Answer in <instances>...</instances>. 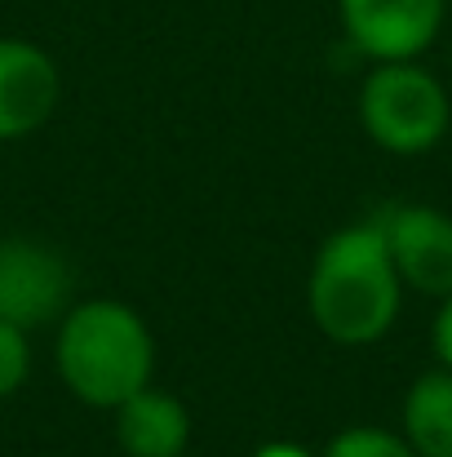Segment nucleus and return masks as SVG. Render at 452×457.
Returning <instances> with one entry per match:
<instances>
[{"mask_svg":"<svg viewBox=\"0 0 452 457\" xmlns=\"http://www.w3.org/2000/svg\"><path fill=\"white\" fill-rule=\"evenodd\" d=\"M53 369L58 382L89 409L111 413L129 395L151 386L155 337L143 311L120 298H76L53 324Z\"/></svg>","mask_w":452,"mask_h":457,"instance_id":"f03ea898","label":"nucleus"},{"mask_svg":"<svg viewBox=\"0 0 452 457\" xmlns=\"http://www.w3.org/2000/svg\"><path fill=\"white\" fill-rule=\"evenodd\" d=\"M404 280L390 262L377 218L337 227L310 258L306 311L310 324L333 346H373L382 342L404 306Z\"/></svg>","mask_w":452,"mask_h":457,"instance_id":"f257e3e1","label":"nucleus"},{"mask_svg":"<svg viewBox=\"0 0 452 457\" xmlns=\"http://www.w3.org/2000/svg\"><path fill=\"white\" fill-rule=\"evenodd\" d=\"M62 98V71L49 49L0 36V143H22L49 125Z\"/></svg>","mask_w":452,"mask_h":457,"instance_id":"0eeeda50","label":"nucleus"},{"mask_svg":"<svg viewBox=\"0 0 452 457\" xmlns=\"http://www.w3.org/2000/svg\"><path fill=\"white\" fill-rule=\"evenodd\" d=\"M76 303V267L45 240H0V320L18 328H49Z\"/></svg>","mask_w":452,"mask_h":457,"instance_id":"20e7f679","label":"nucleus"},{"mask_svg":"<svg viewBox=\"0 0 452 457\" xmlns=\"http://www.w3.org/2000/svg\"><path fill=\"white\" fill-rule=\"evenodd\" d=\"M319 457H417L413 445L399 436V431H386V427H346L337 431Z\"/></svg>","mask_w":452,"mask_h":457,"instance_id":"9d476101","label":"nucleus"},{"mask_svg":"<svg viewBox=\"0 0 452 457\" xmlns=\"http://www.w3.org/2000/svg\"><path fill=\"white\" fill-rule=\"evenodd\" d=\"M116 422V445L125 457H182L191 445V413L177 395L143 386L125 404L111 409Z\"/></svg>","mask_w":452,"mask_h":457,"instance_id":"6e6552de","label":"nucleus"},{"mask_svg":"<svg viewBox=\"0 0 452 457\" xmlns=\"http://www.w3.org/2000/svg\"><path fill=\"white\" fill-rule=\"evenodd\" d=\"M31 378V333L0 320V400L18 395Z\"/></svg>","mask_w":452,"mask_h":457,"instance_id":"9b49d317","label":"nucleus"},{"mask_svg":"<svg viewBox=\"0 0 452 457\" xmlns=\"http://www.w3.org/2000/svg\"><path fill=\"white\" fill-rule=\"evenodd\" d=\"M431 346H435V360L452 369V294L440 298V311H435V324H431Z\"/></svg>","mask_w":452,"mask_h":457,"instance_id":"f8f14e48","label":"nucleus"},{"mask_svg":"<svg viewBox=\"0 0 452 457\" xmlns=\"http://www.w3.org/2000/svg\"><path fill=\"white\" fill-rule=\"evenodd\" d=\"M249 457H319V453L298 445V440H267V445H258Z\"/></svg>","mask_w":452,"mask_h":457,"instance_id":"ddd939ff","label":"nucleus"},{"mask_svg":"<svg viewBox=\"0 0 452 457\" xmlns=\"http://www.w3.org/2000/svg\"><path fill=\"white\" fill-rule=\"evenodd\" d=\"M359 125L373 147L390 155H426L448 138L452 98L444 80L413 62H373L359 85Z\"/></svg>","mask_w":452,"mask_h":457,"instance_id":"7ed1b4c3","label":"nucleus"},{"mask_svg":"<svg viewBox=\"0 0 452 457\" xmlns=\"http://www.w3.org/2000/svg\"><path fill=\"white\" fill-rule=\"evenodd\" d=\"M337 22L368 62H413L440 40L448 0H337Z\"/></svg>","mask_w":452,"mask_h":457,"instance_id":"39448f33","label":"nucleus"},{"mask_svg":"<svg viewBox=\"0 0 452 457\" xmlns=\"http://www.w3.org/2000/svg\"><path fill=\"white\" fill-rule=\"evenodd\" d=\"M390 262L408 294L448 298L452 294V213L435 204H395L377 218Z\"/></svg>","mask_w":452,"mask_h":457,"instance_id":"423d86ee","label":"nucleus"},{"mask_svg":"<svg viewBox=\"0 0 452 457\" xmlns=\"http://www.w3.org/2000/svg\"><path fill=\"white\" fill-rule=\"evenodd\" d=\"M399 436L417 457H452V369L435 364L413 378L399 404Z\"/></svg>","mask_w":452,"mask_h":457,"instance_id":"1a4fd4ad","label":"nucleus"}]
</instances>
